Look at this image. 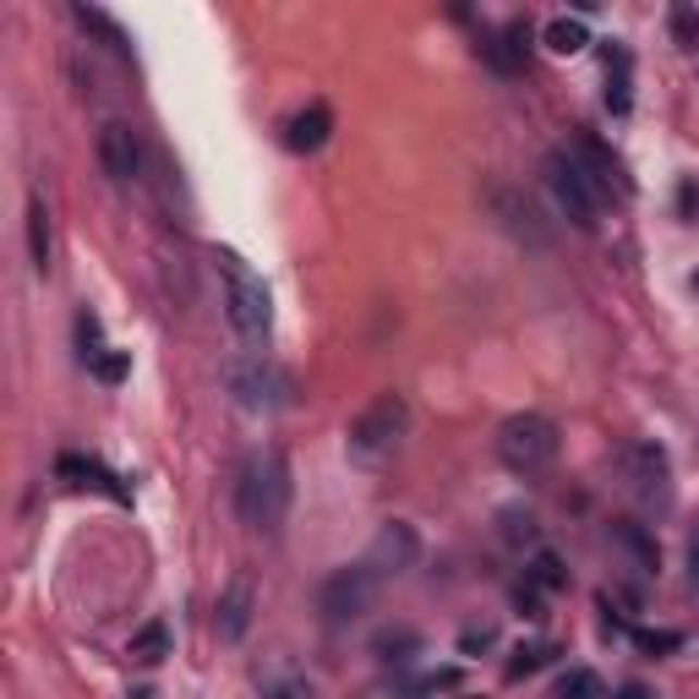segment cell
Segmentation results:
<instances>
[{"instance_id": "cell-32", "label": "cell", "mask_w": 699, "mask_h": 699, "mask_svg": "<svg viewBox=\"0 0 699 699\" xmlns=\"http://www.w3.org/2000/svg\"><path fill=\"white\" fill-rule=\"evenodd\" d=\"M672 34H677V45H699V17L688 12V7H672Z\"/></svg>"}, {"instance_id": "cell-12", "label": "cell", "mask_w": 699, "mask_h": 699, "mask_svg": "<svg viewBox=\"0 0 699 699\" xmlns=\"http://www.w3.org/2000/svg\"><path fill=\"white\" fill-rule=\"evenodd\" d=\"M574 154H579V164L596 175V186L601 192H617V197H634V175H628V164L596 137V132H579L574 137Z\"/></svg>"}, {"instance_id": "cell-33", "label": "cell", "mask_w": 699, "mask_h": 699, "mask_svg": "<svg viewBox=\"0 0 699 699\" xmlns=\"http://www.w3.org/2000/svg\"><path fill=\"white\" fill-rule=\"evenodd\" d=\"M492 639H498V628H492V623H481V628H465V634H459V650H465V655H476V650H487Z\"/></svg>"}, {"instance_id": "cell-19", "label": "cell", "mask_w": 699, "mask_h": 699, "mask_svg": "<svg viewBox=\"0 0 699 699\" xmlns=\"http://www.w3.org/2000/svg\"><path fill=\"white\" fill-rule=\"evenodd\" d=\"M257 683H262V699H317V688L290 666H268V672L257 666Z\"/></svg>"}, {"instance_id": "cell-7", "label": "cell", "mask_w": 699, "mask_h": 699, "mask_svg": "<svg viewBox=\"0 0 699 699\" xmlns=\"http://www.w3.org/2000/svg\"><path fill=\"white\" fill-rule=\"evenodd\" d=\"M557 449H563L557 427H552L547 416H536V410H519V416H508V421L498 427V459H503L514 476H541V470H552Z\"/></svg>"}, {"instance_id": "cell-1", "label": "cell", "mask_w": 699, "mask_h": 699, "mask_svg": "<svg viewBox=\"0 0 699 699\" xmlns=\"http://www.w3.org/2000/svg\"><path fill=\"white\" fill-rule=\"evenodd\" d=\"M235 514H241V525H252V530H279L284 525V514H290V465H284V454L279 449H252L241 465H235Z\"/></svg>"}, {"instance_id": "cell-26", "label": "cell", "mask_w": 699, "mask_h": 699, "mask_svg": "<svg viewBox=\"0 0 699 699\" xmlns=\"http://www.w3.org/2000/svg\"><path fill=\"white\" fill-rule=\"evenodd\" d=\"M525 579H530V585H541V590H563V585H568V568H563V557H557V552H536V557H530V568H525Z\"/></svg>"}, {"instance_id": "cell-31", "label": "cell", "mask_w": 699, "mask_h": 699, "mask_svg": "<svg viewBox=\"0 0 699 699\" xmlns=\"http://www.w3.org/2000/svg\"><path fill=\"white\" fill-rule=\"evenodd\" d=\"M634 645L639 650H677L683 634H672V628H634Z\"/></svg>"}, {"instance_id": "cell-29", "label": "cell", "mask_w": 699, "mask_h": 699, "mask_svg": "<svg viewBox=\"0 0 699 699\" xmlns=\"http://www.w3.org/2000/svg\"><path fill=\"white\" fill-rule=\"evenodd\" d=\"M88 372H94L99 383H110V389H115V383H126V372H132V356H126V350H105V356H99Z\"/></svg>"}, {"instance_id": "cell-20", "label": "cell", "mask_w": 699, "mask_h": 699, "mask_svg": "<svg viewBox=\"0 0 699 699\" xmlns=\"http://www.w3.org/2000/svg\"><path fill=\"white\" fill-rule=\"evenodd\" d=\"M72 17H77L88 34H99V39H105L115 56H132V39H126V28H121L110 12H99V7H72Z\"/></svg>"}, {"instance_id": "cell-22", "label": "cell", "mask_w": 699, "mask_h": 699, "mask_svg": "<svg viewBox=\"0 0 699 699\" xmlns=\"http://www.w3.org/2000/svg\"><path fill=\"white\" fill-rule=\"evenodd\" d=\"M126 655H132L137 666H159V661L170 655V628H164V623L137 628V634H132V645H126Z\"/></svg>"}, {"instance_id": "cell-16", "label": "cell", "mask_w": 699, "mask_h": 699, "mask_svg": "<svg viewBox=\"0 0 699 699\" xmlns=\"http://www.w3.org/2000/svg\"><path fill=\"white\" fill-rule=\"evenodd\" d=\"M612 547L628 557V568H634L639 579H655V568H661V547H655V536H650L639 519H617V525H612Z\"/></svg>"}, {"instance_id": "cell-21", "label": "cell", "mask_w": 699, "mask_h": 699, "mask_svg": "<svg viewBox=\"0 0 699 699\" xmlns=\"http://www.w3.org/2000/svg\"><path fill=\"white\" fill-rule=\"evenodd\" d=\"M28 257H34V273H50V208H45V197L28 203Z\"/></svg>"}, {"instance_id": "cell-17", "label": "cell", "mask_w": 699, "mask_h": 699, "mask_svg": "<svg viewBox=\"0 0 699 699\" xmlns=\"http://www.w3.org/2000/svg\"><path fill=\"white\" fill-rule=\"evenodd\" d=\"M56 470H61L66 481H77V487H94V492H105V498H115V503H132V487H126L115 470H105L99 459H83V454H61V459H56Z\"/></svg>"}, {"instance_id": "cell-23", "label": "cell", "mask_w": 699, "mask_h": 699, "mask_svg": "<svg viewBox=\"0 0 699 699\" xmlns=\"http://www.w3.org/2000/svg\"><path fill=\"white\" fill-rule=\"evenodd\" d=\"M541 39H547V50H557V56H579V50L590 45V28H585L579 17H552Z\"/></svg>"}, {"instance_id": "cell-28", "label": "cell", "mask_w": 699, "mask_h": 699, "mask_svg": "<svg viewBox=\"0 0 699 699\" xmlns=\"http://www.w3.org/2000/svg\"><path fill=\"white\" fill-rule=\"evenodd\" d=\"M557 699H601V677L585 672V666H574V672L557 683Z\"/></svg>"}, {"instance_id": "cell-13", "label": "cell", "mask_w": 699, "mask_h": 699, "mask_svg": "<svg viewBox=\"0 0 699 699\" xmlns=\"http://www.w3.org/2000/svg\"><path fill=\"white\" fill-rule=\"evenodd\" d=\"M492 213L503 219V230L514 235V241H525V246H547L552 235H547V224H541V213H536V203L525 197V192H508V186H492Z\"/></svg>"}, {"instance_id": "cell-24", "label": "cell", "mask_w": 699, "mask_h": 699, "mask_svg": "<svg viewBox=\"0 0 699 699\" xmlns=\"http://www.w3.org/2000/svg\"><path fill=\"white\" fill-rule=\"evenodd\" d=\"M105 350H110V344H105L99 311H88V306H83V311H77V356H83V367H94V361L105 356Z\"/></svg>"}, {"instance_id": "cell-34", "label": "cell", "mask_w": 699, "mask_h": 699, "mask_svg": "<svg viewBox=\"0 0 699 699\" xmlns=\"http://www.w3.org/2000/svg\"><path fill=\"white\" fill-rule=\"evenodd\" d=\"M688 585L699 590V530L688 536Z\"/></svg>"}, {"instance_id": "cell-9", "label": "cell", "mask_w": 699, "mask_h": 699, "mask_svg": "<svg viewBox=\"0 0 699 699\" xmlns=\"http://www.w3.org/2000/svg\"><path fill=\"white\" fill-rule=\"evenodd\" d=\"M252 617H257V579H252L246 568H235V574H230V585L219 590L213 634H219L224 645H241V639H246V628H252Z\"/></svg>"}, {"instance_id": "cell-10", "label": "cell", "mask_w": 699, "mask_h": 699, "mask_svg": "<svg viewBox=\"0 0 699 699\" xmlns=\"http://www.w3.org/2000/svg\"><path fill=\"white\" fill-rule=\"evenodd\" d=\"M99 164L121 186L143 175V143H137V132L126 121H105V132H99Z\"/></svg>"}, {"instance_id": "cell-5", "label": "cell", "mask_w": 699, "mask_h": 699, "mask_svg": "<svg viewBox=\"0 0 699 699\" xmlns=\"http://www.w3.org/2000/svg\"><path fill=\"white\" fill-rule=\"evenodd\" d=\"M224 394L241 410H252V416H273V410L290 405L295 389H290V372L279 361H268L262 350H246V356H230L224 361Z\"/></svg>"}, {"instance_id": "cell-15", "label": "cell", "mask_w": 699, "mask_h": 699, "mask_svg": "<svg viewBox=\"0 0 699 699\" xmlns=\"http://www.w3.org/2000/svg\"><path fill=\"white\" fill-rule=\"evenodd\" d=\"M328 132H333V110H328L322 99H311L306 110H295V115L279 126V143H284L290 154H317V148L328 143Z\"/></svg>"}, {"instance_id": "cell-27", "label": "cell", "mask_w": 699, "mask_h": 699, "mask_svg": "<svg viewBox=\"0 0 699 699\" xmlns=\"http://www.w3.org/2000/svg\"><path fill=\"white\" fill-rule=\"evenodd\" d=\"M503 541H508V547L536 541V514H530V508H503Z\"/></svg>"}, {"instance_id": "cell-6", "label": "cell", "mask_w": 699, "mask_h": 699, "mask_svg": "<svg viewBox=\"0 0 699 699\" xmlns=\"http://www.w3.org/2000/svg\"><path fill=\"white\" fill-rule=\"evenodd\" d=\"M547 192H552L557 213H563L574 230H596V224H601L606 192L596 186V175L579 164L574 148H552V154H547Z\"/></svg>"}, {"instance_id": "cell-18", "label": "cell", "mask_w": 699, "mask_h": 699, "mask_svg": "<svg viewBox=\"0 0 699 699\" xmlns=\"http://www.w3.org/2000/svg\"><path fill=\"white\" fill-rule=\"evenodd\" d=\"M628 72H634V61H628V50L623 45H606V110L612 115H628Z\"/></svg>"}, {"instance_id": "cell-2", "label": "cell", "mask_w": 699, "mask_h": 699, "mask_svg": "<svg viewBox=\"0 0 699 699\" xmlns=\"http://www.w3.org/2000/svg\"><path fill=\"white\" fill-rule=\"evenodd\" d=\"M405 432H410V405H405V394H378L356 421H350V432H344V454H350V465H383V459H394L400 454V443H405Z\"/></svg>"}, {"instance_id": "cell-3", "label": "cell", "mask_w": 699, "mask_h": 699, "mask_svg": "<svg viewBox=\"0 0 699 699\" xmlns=\"http://www.w3.org/2000/svg\"><path fill=\"white\" fill-rule=\"evenodd\" d=\"M213 262H219V273H224V306H230V322H235V333L241 339H268V328H273V301H268V284L246 268V257L241 252H230V246H213Z\"/></svg>"}, {"instance_id": "cell-8", "label": "cell", "mask_w": 699, "mask_h": 699, "mask_svg": "<svg viewBox=\"0 0 699 699\" xmlns=\"http://www.w3.org/2000/svg\"><path fill=\"white\" fill-rule=\"evenodd\" d=\"M378 590H383V574H378L367 557H361V563H344V568H333V574L322 579V590H317V612H322V623L344 628V623H356V617H367V612H372Z\"/></svg>"}, {"instance_id": "cell-30", "label": "cell", "mask_w": 699, "mask_h": 699, "mask_svg": "<svg viewBox=\"0 0 699 699\" xmlns=\"http://www.w3.org/2000/svg\"><path fill=\"white\" fill-rule=\"evenodd\" d=\"M416 645H421V639H416L410 628H394V634H378V655H383V661H405L400 650H416Z\"/></svg>"}, {"instance_id": "cell-25", "label": "cell", "mask_w": 699, "mask_h": 699, "mask_svg": "<svg viewBox=\"0 0 699 699\" xmlns=\"http://www.w3.org/2000/svg\"><path fill=\"white\" fill-rule=\"evenodd\" d=\"M552 655H557L552 645H541V639H530V645H519V650L508 655V666H503V672H508V683H519V677H530V672H541V666H547Z\"/></svg>"}, {"instance_id": "cell-35", "label": "cell", "mask_w": 699, "mask_h": 699, "mask_svg": "<svg viewBox=\"0 0 699 699\" xmlns=\"http://www.w3.org/2000/svg\"><path fill=\"white\" fill-rule=\"evenodd\" d=\"M688 284H694V290H699V273H694V279H688Z\"/></svg>"}, {"instance_id": "cell-11", "label": "cell", "mask_w": 699, "mask_h": 699, "mask_svg": "<svg viewBox=\"0 0 699 699\" xmlns=\"http://www.w3.org/2000/svg\"><path fill=\"white\" fill-rule=\"evenodd\" d=\"M416 557H421V541H416V530H410V525H400V519H389V525L372 536V547H367V563H372L383 579H394V574L416 568Z\"/></svg>"}, {"instance_id": "cell-4", "label": "cell", "mask_w": 699, "mask_h": 699, "mask_svg": "<svg viewBox=\"0 0 699 699\" xmlns=\"http://www.w3.org/2000/svg\"><path fill=\"white\" fill-rule=\"evenodd\" d=\"M617 492L639 508V514H666L672 508V459L661 443L639 438L617 454Z\"/></svg>"}, {"instance_id": "cell-14", "label": "cell", "mask_w": 699, "mask_h": 699, "mask_svg": "<svg viewBox=\"0 0 699 699\" xmlns=\"http://www.w3.org/2000/svg\"><path fill=\"white\" fill-rule=\"evenodd\" d=\"M525 56H530V23H508V28H498V34L481 39V61L498 77H519L525 72Z\"/></svg>"}]
</instances>
